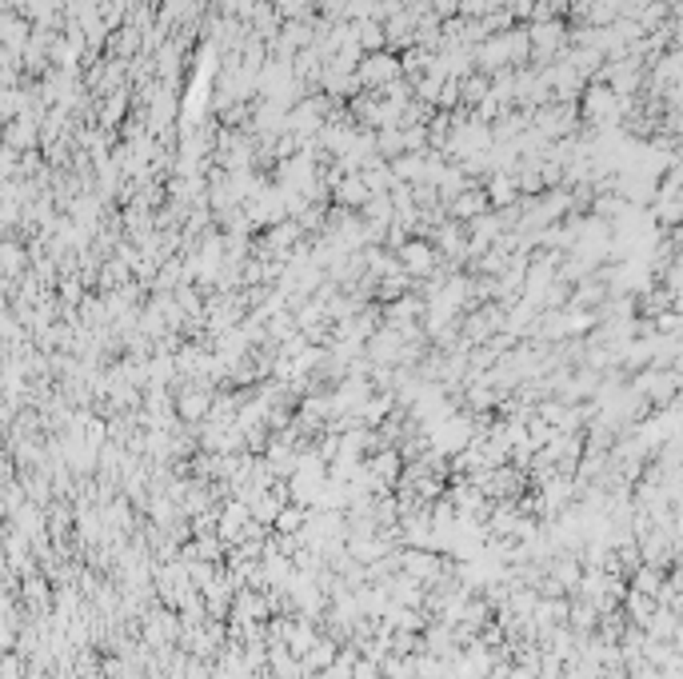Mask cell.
<instances>
[{
    "mask_svg": "<svg viewBox=\"0 0 683 679\" xmlns=\"http://www.w3.org/2000/svg\"><path fill=\"white\" fill-rule=\"evenodd\" d=\"M204 412H208V395L204 392H188L180 400V416H188V420H200Z\"/></svg>",
    "mask_w": 683,
    "mask_h": 679,
    "instance_id": "obj_1",
    "label": "cell"
},
{
    "mask_svg": "<svg viewBox=\"0 0 683 679\" xmlns=\"http://www.w3.org/2000/svg\"><path fill=\"white\" fill-rule=\"evenodd\" d=\"M396 344H400V340H396V332H376V336H372V356H376V360H392V356H396Z\"/></svg>",
    "mask_w": 683,
    "mask_h": 679,
    "instance_id": "obj_2",
    "label": "cell"
}]
</instances>
